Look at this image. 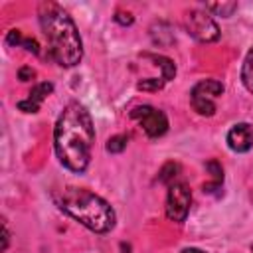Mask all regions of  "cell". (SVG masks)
<instances>
[{"label": "cell", "mask_w": 253, "mask_h": 253, "mask_svg": "<svg viewBox=\"0 0 253 253\" xmlns=\"http://www.w3.org/2000/svg\"><path fill=\"white\" fill-rule=\"evenodd\" d=\"M206 168L211 172V176L215 178V182H217V184H221V182H223V170H221V166H219L215 160H210V162L206 164Z\"/></svg>", "instance_id": "2e32d148"}, {"label": "cell", "mask_w": 253, "mask_h": 253, "mask_svg": "<svg viewBox=\"0 0 253 253\" xmlns=\"http://www.w3.org/2000/svg\"><path fill=\"white\" fill-rule=\"evenodd\" d=\"M227 144L233 152H247L253 148V125L237 123L227 132Z\"/></svg>", "instance_id": "ba28073f"}, {"label": "cell", "mask_w": 253, "mask_h": 253, "mask_svg": "<svg viewBox=\"0 0 253 253\" xmlns=\"http://www.w3.org/2000/svg\"><path fill=\"white\" fill-rule=\"evenodd\" d=\"M115 22H119L121 26H130V24L134 22V18H132L130 12H121V10H119V12L115 14Z\"/></svg>", "instance_id": "e0dca14e"}, {"label": "cell", "mask_w": 253, "mask_h": 253, "mask_svg": "<svg viewBox=\"0 0 253 253\" xmlns=\"http://www.w3.org/2000/svg\"><path fill=\"white\" fill-rule=\"evenodd\" d=\"M126 142H128V136L126 134H115L107 140V152L111 154H119L126 148Z\"/></svg>", "instance_id": "4fadbf2b"}, {"label": "cell", "mask_w": 253, "mask_h": 253, "mask_svg": "<svg viewBox=\"0 0 253 253\" xmlns=\"http://www.w3.org/2000/svg\"><path fill=\"white\" fill-rule=\"evenodd\" d=\"M241 79H243L245 89L253 95V47L245 55V61H243V67H241Z\"/></svg>", "instance_id": "8fae6325"}, {"label": "cell", "mask_w": 253, "mask_h": 253, "mask_svg": "<svg viewBox=\"0 0 253 253\" xmlns=\"http://www.w3.org/2000/svg\"><path fill=\"white\" fill-rule=\"evenodd\" d=\"M38 16L49 55L61 67H75L83 57V43L71 16L55 2H42Z\"/></svg>", "instance_id": "7a4b0ae2"}, {"label": "cell", "mask_w": 253, "mask_h": 253, "mask_svg": "<svg viewBox=\"0 0 253 253\" xmlns=\"http://www.w3.org/2000/svg\"><path fill=\"white\" fill-rule=\"evenodd\" d=\"M144 57L152 59L154 65H158V67L162 69V77H164L166 81L174 79V75H176V65H174L172 59H168V57H164V55H150V53H146Z\"/></svg>", "instance_id": "9c48e42d"}, {"label": "cell", "mask_w": 253, "mask_h": 253, "mask_svg": "<svg viewBox=\"0 0 253 253\" xmlns=\"http://www.w3.org/2000/svg\"><path fill=\"white\" fill-rule=\"evenodd\" d=\"M8 241H10V231H8V225L4 223V243H2V251H6V247H8Z\"/></svg>", "instance_id": "44dd1931"}, {"label": "cell", "mask_w": 253, "mask_h": 253, "mask_svg": "<svg viewBox=\"0 0 253 253\" xmlns=\"http://www.w3.org/2000/svg\"><path fill=\"white\" fill-rule=\"evenodd\" d=\"M184 28L186 32L202 42V43H211V42H217L219 40V26L217 22L210 16V12L206 10H200V8H194V10H188L186 16H184Z\"/></svg>", "instance_id": "277c9868"}, {"label": "cell", "mask_w": 253, "mask_h": 253, "mask_svg": "<svg viewBox=\"0 0 253 253\" xmlns=\"http://www.w3.org/2000/svg\"><path fill=\"white\" fill-rule=\"evenodd\" d=\"M192 204V192L184 182H172L166 196V215L170 221L182 223L188 217Z\"/></svg>", "instance_id": "8992f818"}, {"label": "cell", "mask_w": 253, "mask_h": 253, "mask_svg": "<svg viewBox=\"0 0 253 253\" xmlns=\"http://www.w3.org/2000/svg\"><path fill=\"white\" fill-rule=\"evenodd\" d=\"M34 75H36V71L32 69V67H20V71H18V79L20 81H30V79H34Z\"/></svg>", "instance_id": "ffe728a7"}, {"label": "cell", "mask_w": 253, "mask_h": 253, "mask_svg": "<svg viewBox=\"0 0 253 253\" xmlns=\"http://www.w3.org/2000/svg\"><path fill=\"white\" fill-rule=\"evenodd\" d=\"M130 117L134 121H138V125L142 126V130L150 136V138H158L168 130V119L160 109H154L150 105H140L134 107L130 111Z\"/></svg>", "instance_id": "52a82bcc"}, {"label": "cell", "mask_w": 253, "mask_h": 253, "mask_svg": "<svg viewBox=\"0 0 253 253\" xmlns=\"http://www.w3.org/2000/svg\"><path fill=\"white\" fill-rule=\"evenodd\" d=\"M51 91H53V85H51L49 81H43V83H38V85L32 87L28 99H30L32 103H36V105H42V101H43L45 97H49Z\"/></svg>", "instance_id": "7c38bea8"}, {"label": "cell", "mask_w": 253, "mask_h": 253, "mask_svg": "<svg viewBox=\"0 0 253 253\" xmlns=\"http://www.w3.org/2000/svg\"><path fill=\"white\" fill-rule=\"evenodd\" d=\"M22 40H24V36H22V32H20V30H10V32H8L6 42H8L10 45H20V43H22Z\"/></svg>", "instance_id": "d6986e66"}, {"label": "cell", "mask_w": 253, "mask_h": 253, "mask_svg": "<svg viewBox=\"0 0 253 253\" xmlns=\"http://www.w3.org/2000/svg\"><path fill=\"white\" fill-rule=\"evenodd\" d=\"M18 109H20V111H24V113H38V111H40V105L32 103L30 99H24V101H20V103H18Z\"/></svg>", "instance_id": "ac0fdd59"}, {"label": "cell", "mask_w": 253, "mask_h": 253, "mask_svg": "<svg viewBox=\"0 0 253 253\" xmlns=\"http://www.w3.org/2000/svg\"><path fill=\"white\" fill-rule=\"evenodd\" d=\"M223 93V85L215 79H204L192 87L190 101L198 115L211 117L215 113V97Z\"/></svg>", "instance_id": "5b68a950"}, {"label": "cell", "mask_w": 253, "mask_h": 253, "mask_svg": "<svg viewBox=\"0 0 253 253\" xmlns=\"http://www.w3.org/2000/svg\"><path fill=\"white\" fill-rule=\"evenodd\" d=\"M164 83H166V79L164 77H148V79H142V81H138V89L140 91H158V89H162L164 87Z\"/></svg>", "instance_id": "9a60e30c"}, {"label": "cell", "mask_w": 253, "mask_h": 253, "mask_svg": "<svg viewBox=\"0 0 253 253\" xmlns=\"http://www.w3.org/2000/svg\"><path fill=\"white\" fill-rule=\"evenodd\" d=\"M237 10V2H210L206 4V12H211L213 16L229 18Z\"/></svg>", "instance_id": "30bf717a"}, {"label": "cell", "mask_w": 253, "mask_h": 253, "mask_svg": "<svg viewBox=\"0 0 253 253\" xmlns=\"http://www.w3.org/2000/svg\"><path fill=\"white\" fill-rule=\"evenodd\" d=\"M55 202L59 210L69 213L93 233H109L115 227V210L109 206V202H105L101 196L93 194L87 188L67 186L59 192Z\"/></svg>", "instance_id": "3957f363"}, {"label": "cell", "mask_w": 253, "mask_h": 253, "mask_svg": "<svg viewBox=\"0 0 253 253\" xmlns=\"http://www.w3.org/2000/svg\"><path fill=\"white\" fill-rule=\"evenodd\" d=\"M95 142V126L89 111L71 101L61 111L53 128V146L59 164L71 172H85L91 162V150Z\"/></svg>", "instance_id": "6da1fadb"}, {"label": "cell", "mask_w": 253, "mask_h": 253, "mask_svg": "<svg viewBox=\"0 0 253 253\" xmlns=\"http://www.w3.org/2000/svg\"><path fill=\"white\" fill-rule=\"evenodd\" d=\"M182 253H204V251H200L196 247H186V249H182Z\"/></svg>", "instance_id": "7402d4cb"}, {"label": "cell", "mask_w": 253, "mask_h": 253, "mask_svg": "<svg viewBox=\"0 0 253 253\" xmlns=\"http://www.w3.org/2000/svg\"><path fill=\"white\" fill-rule=\"evenodd\" d=\"M178 170H180V166H178L176 162H168V164H164L162 170H160V174H158V182H162V184H172V182H174V176H176Z\"/></svg>", "instance_id": "5bb4252c"}]
</instances>
